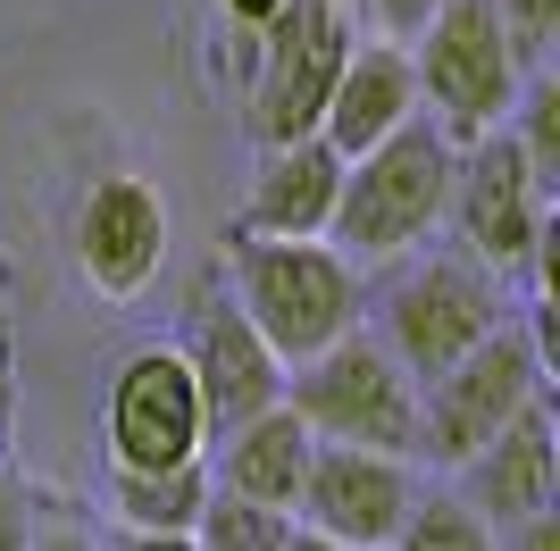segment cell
Masks as SVG:
<instances>
[{"instance_id":"obj_1","label":"cell","mask_w":560,"mask_h":551,"mask_svg":"<svg viewBox=\"0 0 560 551\" xmlns=\"http://www.w3.org/2000/svg\"><path fill=\"white\" fill-rule=\"evenodd\" d=\"M226 276H234L226 301L252 318V335L277 351L284 367H302L310 351H327L335 335L360 326V259H343L327 234H310V243L234 234Z\"/></svg>"},{"instance_id":"obj_2","label":"cell","mask_w":560,"mask_h":551,"mask_svg":"<svg viewBox=\"0 0 560 551\" xmlns=\"http://www.w3.org/2000/svg\"><path fill=\"white\" fill-rule=\"evenodd\" d=\"M452 160H460V142H452L427 109L410 117V126H394L376 151L343 160V192H335L327 243L343 259H401V251H419L427 234L444 226Z\"/></svg>"},{"instance_id":"obj_3","label":"cell","mask_w":560,"mask_h":551,"mask_svg":"<svg viewBox=\"0 0 560 551\" xmlns=\"http://www.w3.org/2000/svg\"><path fill=\"white\" fill-rule=\"evenodd\" d=\"M284 410L318 443H351V452L410 459V443H419V385L369 326H351L327 351H310L302 367H284Z\"/></svg>"},{"instance_id":"obj_4","label":"cell","mask_w":560,"mask_h":551,"mask_svg":"<svg viewBox=\"0 0 560 551\" xmlns=\"http://www.w3.org/2000/svg\"><path fill=\"white\" fill-rule=\"evenodd\" d=\"M493 326H511V301H502V276L477 268L468 251H401L394 284L376 301V343L410 367V385L444 376Z\"/></svg>"},{"instance_id":"obj_5","label":"cell","mask_w":560,"mask_h":551,"mask_svg":"<svg viewBox=\"0 0 560 551\" xmlns=\"http://www.w3.org/2000/svg\"><path fill=\"white\" fill-rule=\"evenodd\" d=\"M401 50H410V75H419V109L435 117L452 142L493 134V126L511 117L518 84H527L511 34L493 17V0H444Z\"/></svg>"},{"instance_id":"obj_6","label":"cell","mask_w":560,"mask_h":551,"mask_svg":"<svg viewBox=\"0 0 560 551\" xmlns=\"http://www.w3.org/2000/svg\"><path fill=\"white\" fill-rule=\"evenodd\" d=\"M351 43H360V17L335 9V0H284L277 17L259 25L252 75H243V126H252L259 151L318 134V109H327Z\"/></svg>"},{"instance_id":"obj_7","label":"cell","mask_w":560,"mask_h":551,"mask_svg":"<svg viewBox=\"0 0 560 551\" xmlns=\"http://www.w3.org/2000/svg\"><path fill=\"white\" fill-rule=\"evenodd\" d=\"M444 218L460 226V251L493 276H536L544 243H552V184L536 176V160L511 142V126L460 142L452 160V201Z\"/></svg>"},{"instance_id":"obj_8","label":"cell","mask_w":560,"mask_h":551,"mask_svg":"<svg viewBox=\"0 0 560 551\" xmlns=\"http://www.w3.org/2000/svg\"><path fill=\"white\" fill-rule=\"evenodd\" d=\"M544 367H552V360L536 351V335L493 326L477 351H460L444 376H427V385H419V443H410V459H427V468H460V459L477 452V443H493L527 401H544Z\"/></svg>"},{"instance_id":"obj_9","label":"cell","mask_w":560,"mask_h":551,"mask_svg":"<svg viewBox=\"0 0 560 551\" xmlns=\"http://www.w3.org/2000/svg\"><path fill=\"white\" fill-rule=\"evenodd\" d=\"M101 435H109V468H185V459H210V426H201V392L185 376V351L176 343L126 351L109 392H101Z\"/></svg>"},{"instance_id":"obj_10","label":"cell","mask_w":560,"mask_h":551,"mask_svg":"<svg viewBox=\"0 0 560 551\" xmlns=\"http://www.w3.org/2000/svg\"><path fill=\"white\" fill-rule=\"evenodd\" d=\"M419 502V459L401 452H351V443H318L293 502V527L327 535L335 551H385Z\"/></svg>"},{"instance_id":"obj_11","label":"cell","mask_w":560,"mask_h":551,"mask_svg":"<svg viewBox=\"0 0 560 551\" xmlns=\"http://www.w3.org/2000/svg\"><path fill=\"white\" fill-rule=\"evenodd\" d=\"M176 351H185V376H192V392H201V426H210V443L234 435L243 418H259V410H277V401H284V360L252 335V318H243L226 293H210L201 309H192V326H185V343H176Z\"/></svg>"},{"instance_id":"obj_12","label":"cell","mask_w":560,"mask_h":551,"mask_svg":"<svg viewBox=\"0 0 560 551\" xmlns=\"http://www.w3.org/2000/svg\"><path fill=\"white\" fill-rule=\"evenodd\" d=\"M75 268L101 301L151 293V276L167 268V201L142 176H101L75 201Z\"/></svg>"},{"instance_id":"obj_13","label":"cell","mask_w":560,"mask_h":551,"mask_svg":"<svg viewBox=\"0 0 560 551\" xmlns=\"http://www.w3.org/2000/svg\"><path fill=\"white\" fill-rule=\"evenodd\" d=\"M452 493H460V502L477 509L493 535L518 527V518H544V509H552V493H560L552 401H527V410H518L493 443H477V452L452 468Z\"/></svg>"},{"instance_id":"obj_14","label":"cell","mask_w":560,"mask_h":551,"mask_svg":"<svg viewBox=\"0 0 560 551\" xmlns=\"http://www.w3.org/2000/svg\"><path fill=\"white\" fill-rule=\"evenodd\" d=\"M419 117V75H410V50L385 43V34H369V43H351L343 75H335L327 109H318V142H327L335 160H360V151H376V142L394 134V126H410Z\"/></svg>"},{"instance_id":"obj_15","label":"cell","mask_w":560,"mask_h":551,"mask_svg":"<svg viewBox=\"0 0 560 551\" xmlns=\"http://www.w3.org/2000/svg\"><path fill=\"white\" fill-rule=\"evenodd\" d=\"M335 192H343V160L318 134L302 142H268L243 184V234H277V243H310L327 234Z\"/></svg>"},{"instance_id":"obj_16","label":"cell","mask_w":560,"mask_h":551,"mask_svg":"<svg viewBox=\"0 0 560 551\" xmlns=\"http://www.w3.org/2000/svg\"><path fill=\"white\" fill-rule=\"evenodd\" d=\"M218 452V468H210V484L218 493H234V502H259V509H284L293 518V502H302V477H310V452H318V435H310L302 418L284 410H259V418H243L234 435H218L210 443Z\"/></svg>"},{"instance_id":"obj_17","label":"cell","mask_w":560,"mask_h":551,"mask_svg":"<svg viewBox=\"0 0 560 551\" xmlns=\"http://www.w3.org/2000/svg\"><path fill=\"white\" fill-rule=\"evenodd\" d=\"M210 502V459H185V468H109V509L126 535H192Z\"/></svg>"},{"instance_id":"obj_18","label":"cell","mask_w":560,"mask_h":551,"mask_svg":"<svg viewBox=\"0 0 560 551\" xmlns=\"http://www.w3.org/2000/svg\"><path fill=\"white\" fill-rule=\"evenodd\" d=\"M284 535H293L284 509L234 502V493H218V484H210V502H201V518H192V543L201 551H284Z\"/></svg>"},{"instance_id":"obj_19","label":"cell","mask_w":560,"mask_h":551,"mask_svg":"<svg viewBox=\"0 0 560 551\" xmlns=\"http://www.w3.org/2000/svg\"><path fill=\"white\" fill-rule=\"evenodd\" d=\"M385 551H493V527L460 502V493H419Z\"/></svg>"},{"instance_id":"obj_20","label":"cell","mask_w":560,"mask_h":551,"mask_svg":"<svg viewBox=\"0 0 560 551\" xmlns=\"http://www.w3.org/2000/svg\"><path fill=\"white\" fill-rule=\"evenodd\" d=\"M493 17H502V34H511L518 68L536 75L552 68V43H560V0H493Z\"/></svg>"},{"instance_id":"obj_21","label":"cell","mask_w":560,"mask_h":551,"mask_svg":"<svg viewBox=\"0 0 560 551\" xmlns=\"http://www.w3.org/2000/svg\"><path fill=\"white\" fill-rule=\"evenodd\" d=\"M435 9H444V0H360V17H376V34H385V43H410Z\"/></svg>"},{"instance_id":"obj_22","label":"cell","mask_w":560,"mask_h":551,"mask_svg":"<svg viewBox=\"0 0 560 551\" xmlns=\"http://www.w3.org/2000/svg\"><path fill=\"white\" fill-rule=\"evenodd\" d=\"M493 551H560V518L544 509V518H518V527L493 535Z\"/></svg>"},{"instance_id":"obj_23","label":"cell","mask_w":560,"mask_h":551,"mask_svg":"<svg viewBox=\"0 0 560 551\" xmlns=\"http://www.w3.org/2000/svg\"><path fill=\"white\" fill-rule=\"evenodd\" d=\"M34 543V509H25L18 484H0V551H25Z\"/></svg>"},{"instance_id":"obj_24","label":"cell","mask_w":560,"mask_h":551,"mask_svg":"<svg viewBox=\"0 0 560 551\" xmlns=\"http://www.w3.org/2000/svg\"><path fill=\"white\" fill-rule=\"evenodd\" d=\"M284 0H218V25H268Z\"/></svg>"},{"instance_id":"obj_25","label":"cell","mask_w":560,"mask_h":551,"mask_svg":"<svg viewBox=\"0 0 560 551\" xmlns=\"http://www.w3.org/2000/svg\"><path fill=\"white\" fill-rule=\"evenodd\" d=\"M25 551H101V543L84 527H34V543H25Z\"/></svg>"},{"instance_id":"obj_26","label":"cell","mask_w":560,"mask_h":551,"mask_svg":"<svg viewBox=\"0 0 560 551\" xmlns=\"http://www.w3.org/2000/svg\"><path fill=\"white\" fill-rule=\"evenodd\" d=\"M117 551H201V543H192V535H126Z\"/></svg>"},{"instance_id":"obj_27","label":"cell","mask_w":560,"mask_h":551,"mask_svg":"<svg viewBox=\"0 0 560 551\" xmlns=\"http://www.w3.org/2000/svg\"><path fill=\"white\" fill-rule=\"evenodd\" d=\"M284 551H335V543H327V535H310V527H293V535H284Z\"/></svg>"},{"instance_id":"obj_28","label":"cell","mask_w":560,"mask_h":551,"mask_svg":"<svg viewBox=\"0 0 560 551\" xmlns=\"http://www.w3.org/2000/svg\"><path fill=\"white\" fill-rule=\"evenodd\" d=\"M335 9H351V17H360V0H335Z\"/></svg>"},{"instance_id":"obj_29","label":"cell","mask_w":560,"mask_h":551,"mask_svg":"<svg viewBox=\"0 0 560 551\" xmlns=\"http://www.w3.org/2000/svg\"><path fill=\"white\" fill-rule=\"evenodd\" d=\"M101 551H109V543H101Z\"/></svg>"}]
</instances>
